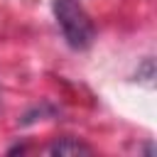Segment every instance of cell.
Listing matches in <instances>:
<instances>
[{"instance_id": "2", "label": "cell", "mask_w": 157, "mask_h": 157, "mask_svg": "<svg viewBox=\"0 0 157 157\" xmlns=\"http://www.w3.org/2000/svg\"><path fill=\"white\" fill-rule=\"evenodd\" d=\"M93 150L86 145V142H81V140H76V137H61V140H56L52 147H49V155H54V157H66V155H91Z\"/></svg>"}, {"instance_id": "1", "label": "cell", "mask_w": 157, "mask_h": 157, "mask_svg": "<svg viewBox=\"0 0 157 157\" xmlns=\"http://www.w3.org/2000/svg\"><path fill=\"white\" fill-rule=\"evenodd\" d=\"M52 10H54V17L61 27V34L71 49L81 52V49H88L93 44L96 27L78 0H54Z\"/></svg>"}]
</instances>
